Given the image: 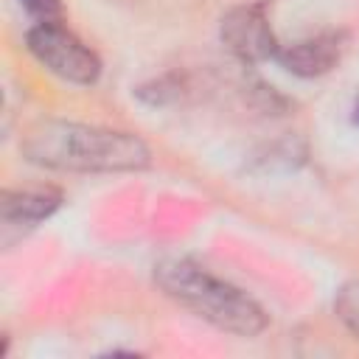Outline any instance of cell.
Instances as JSON below:
<instances>
[{"instance_id":"3957f363","label":"cell","mask_w":359,"mask_h":359,"mask_svg":"<svg viewBox=\"0 0 359 359\" xmlns=\"http://www.w3.org/2000/svg\"><path fill=\"white\" fill-rule=\"evenodd\" d=\"M25 39H28V50L36 56V62L45 65L50 73H56L65 81L93 84L101 76L98 56L59 20L36 22Z\"/></svg>"},{"instance_id":"8992f818","label":"cell","mask_w":359,"mask_h":359,"mask_svg":"<svg viewBox=\"0 0 359 359\" xmlns=\"http://www.w3.org/2000/svg\"><path fill=\"white\" fill-rule=\"evenodd\" d=\"M62 205V191L50 185H36V188H20V191H3L0 196V216L6 227L22 224L34 227L42 219H48L56 208Z\"/></svg>"},{"instance_id":"ba28073f","label":"cell","mask_w":359,"mask_h":359,"mask_svg":"<svg viewBox=\"0 0 359 359\" xmlns=\"http://www.w3.org/2000/svg\"><path fill=\"white\" fill-rule=\"evenodd\" d=\"M20 3L36 22H56L62 17V3L59 0H20Z\"/></svg>"},{"instance_id":"7a4b0ae2","label":"cell","mask_w":359,"mask_h":359,"mask_svg":"<svg viewBox=\"0 0 359 359\" xmlns=\"http://www.w3.org/2000/svg\"><path fill=\"white\" fill-rule=\"evenodd\" d=\"M157 286L180 306L236 337H258L269 317L266 311L238 286L222 280L191 258H165L154 266Z\"/></svg>"},{"instance_id":"277c9868","label":"cell","mask_w":359,"mask_h":359,"mask_svg":"<svg viewBox=\"0 0 359 359\" xmlns=\"http://www.w3.org/2000/svg\"><path fill=\"white\" fill-rule=\"evenodd\" d=\"M222 42L230 48V53H236L241 62H250V65L275 59L280 48L275 42V34L269 28V20L261 3L230 8L222 17Z\"/></svg>"},{"instance_id":"9c48e42d","label":"cell","mask_w":359,"mask_h":359,"mask_svg":"<svg viewBox=\"0 0 359 359\" xmlns=\"http://www.w3.org/2000/svg\"><path fill=\"white\" fill-rule=\"evenodd\" d=\"M353 121L359 123V98H356V104H353Z\"/></svg>"},{"instance_id":"5b68a950","label":"cell","mask_w":359,"mask_h":359,"mask_svg":"<svg viewBox=\"0 0 359 359\" xmlns=\"http://www.w3.org/2000/svg\"><path fill=\"white\" fill-rule=\"evenodd\" d=\"M342 50H345V36L339 31H323V34L297 39L292 45H280L275 59L289 73L314 79V76H323L331 67H337V62L342 59Z\"/></svg>"},{"instance_id":"52a82bcc","label":"cell","mask_w":359,"mask_h":359,"mask_svg":"<svg viewBox=\"0 0 359 359\" xmlns=\"http://www.w3.org/2000/svg\"><path fill=\"white\" fill-rule=\"evenodd\" d=\"M334 311L342 320V325L359 339V280H351L337 292Z\"/></svg>"},{"instance_id":"6da1fadb","label":"cell","mask_w":359,"mask_h":359,"mask_svg":"<svg viewBox=\"0 0 359 359\" xmlns=\"http://www.w3.org/2000/svg\"><path fill=\"white\" fill-rule=\"evenodd\" d=\"M20 151L25 160L53 171L81 174H112L140 171L149 165V146L121 129H104L73 121H39L22 140Z\"/></svg>"}]
</instances>
